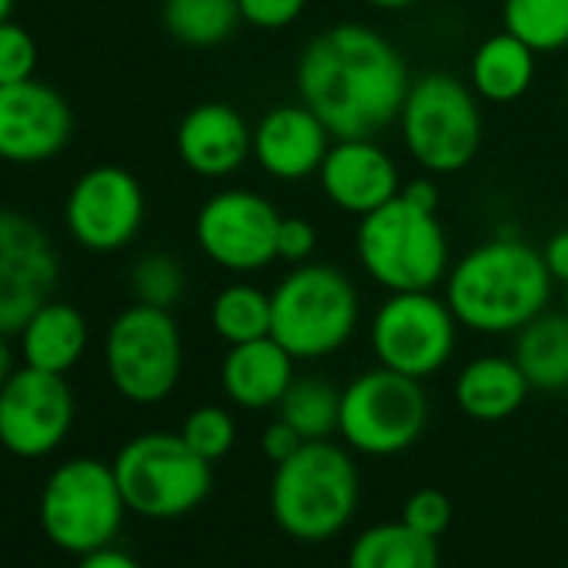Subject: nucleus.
<instances>
[{"mask_svg":"<svg viewBox=\"0 0 568 568\" xmlns=\"http://www.w3.org/2000/svg\"><path fill=\"white\" fill-rule=\"evenodd\" d=\"M298 98L335 141L378 138L405 108L412 74L402 51L368 24H335L298 58Z\"/></svg>","mask_w":568,"mask_h":568,"instance_id":"obj_1","label":"nucleus"},{"mask_svg":"<svg viewBox=\"0 0 568 568\" xmlns=\"http://www.w3.org/2000/svg\"><path fill=\"white\" fill-rule=\"evenodd\" d=\"M555 277L538 247L491 237L462 254L445 277V302L458 325L478 335H511L548 312Z\"/></svg>","mask_w":568,"mask_h":568,"instance_id":"obj_2","label":"nucleus"},{"mask_svg":"<svg viewBox=\"0 0 568 568\" xmlns=\"http://www.w3.org/2000/svg\"><path fill=\"white\" fill-rule=\"evenodd\" d=\"M355 251L362 271L388 295L435 292L452 271V247L438 211L412 204L402 191L358 217Z\"/></svg>","mask_w":568,"mask_h":568,"instance_id":"obj_3","label":"nucleus"},{"mask_svg":"<svg viewBox=\"0 0 568 568\" xmlns=\"http://www.w3.org/2000/svg\"><path fill=\"white\" fill-rule=\"evenodd\" d=\"M362 315L355 281L335 264H295L271 292V338L295 362L342 352Z\"/></svg>","mask_w":568,"mask_h":568,"instance_id":"obj_4","label":"nucleus"},{"mask_svg":"<svg viewBox=\"0 0 568 568\" xmlns=\"http://www.w3.org/2000/svg\"><path fill=\"white\" fill-rule=\"evenodd\" d=\"M358 508V468L342 445L305 442L288 462L274 465L271 515L284 535L325 541L345 531Z\"/></svg>","mask_w":568,"mask_h":568,"instance_id":"obj_5","label":"nucleus"},{"mask_svg":"<svg viewBox=\"0 0 568 568\" xmlns=\"http://www.w3.org/2000/svg\"><path fill=\"white\" fill-rule=\"evenodd\" d=\"M471 84L435 71L412 81L398 114L402 141L412 161L428 174L465 171L481 148V108Z\"/></svg>","mask_w":568,"mask_h":568,"instance_id":"obj_6","label":"nucleus"},{"mask_svg":"<svg viewBox=\"0 0 568 568\" xmlns=\"http://www.w3.org/2000/svg\"><path fill=\"white\" fill-rule=\"evenodd\" d=\"M114 475L124 505L144 518H178L194 511L211 491V462L201 458L181 432H148L131 438L118 458Z\"/></svg>","mask_w":568,"mask_h":568,"instance_id":"obj_7","label":"nucleus"},{"mask_svg":"<svg viewBox=\"0 0 568 568\" xmlns=\"http://www.w3.org/2000/svg\"><path fill=\"white\" fill-rule=\"evenodd\" d=\"M124 495L114 465L71 458L51 471L41 491V528L71 555H88L114 541L124 521Z\"/></svg>","mask_w":568,"mask_h":568,"instance_id":"obj_8","label":"nucleus"},{"mask_svg":"<svg viewBox=\"0 0 568 568\" xmlns=\"http://www.w3.org/2000/svg\"><path fill=\"white\" fill-rule=\"evenodd\" d=\"M104 365L121 398L134 405L164 402L178 388L184 368V345L174 315L141 302L124 308L108 328Z\"/></svg>","mask_w":568,"mask_h":568,"instance_id":"obj_9","label":"nucleus"},{"mask_svg":"<svg viewBox=\"0 0 568 568\" xmlns=\"http://www.w3.org/2000/svg\"><path fill=\"white\" fill-rule=\"evenodd\" d=\"M428 425V395L418 378L372 368L342 388L338 435L352 452L388 458L412 448Z\"/></svg>","mask_w":568,"mask_h":568,"instance_id":"obj_10","label":"nucleus"},{"mask_svg":"<svg viewBox=\"0 0 568 568\" xmlns=\"http://www.w3.org/2000/svg\"><path fill=\"white\" fill-rule=\"evenodd\" d=\"M458 318L435 292H395L372 318V352L382 368L408 378L442 372L458 345Z\"/></svg>","mask_w":568,"mask_h":568,"instance_id":"obj_11","label":"nucleus"},{"mask_svg":"<svg viewBox=\"0 0 568 568\" xmlns=\"http://www.w3.org/2000/svg\"><path fill=\"white\" fill-rule=\"evenodd\" d=\"M277 207L244 187L207 197L194 217V237L207 261L224 271L251 274L277 261Z\"/></svg>","mask_w":568,"mask_h":568,"instance_id":"obj_12","label":"nucleus"},{"mask_svg":"<svg viewBox=\"0 0 568 568\" xmlns=\"http://www.w3.org/2000/svg\"><path fill=\"white\" fill-rule=\"evenodd\" d=\"M58 251L48 231L21 214L0 207V335H21V328L54 298Z\"/></svg>","mask_w":568,"mask_h":568,"instance_id":"obj_13","label":"nucleus"},{"mask_svg":"<svg viewBox=\"0 0 568 568\" xmlns=\"http://www.w3.org/2000/svg\"><path fill=\"white\" fill-rule=\"evenodd\" d=\"M74 392L64 375L14 368L0 388V445L18 458H44L71 435Z\"/></svg>","mask_w":568,"mask_h":568,"instance_id":"obj_14","label":"nucleus"},{"mask_svg":"<svg viewBox=\"0 0 568 568\" xmlns=\"http://www.w3.org/2000/svg\"><path fill=\"white\" fill-rule=\"evenodd\" d=\"M64 221L84 251L114 254L128 247L144 224V191L138 178L118 164L91 168L71 187Z\"/></svg>","mask_w":568,"mask_h":568,"instance_id":"obj_15","label":"nucleus"},{"mask_svg":"<svg viewBox=\"0 0 568 568\" xmlns=\"http://www.w3.org/2000/svg\"><path fill=\"white\" fill-rule=\"evenodd\" d=\"M74 134L71 104L44 81L0 88V161L41 164L58 158Z\"/></svg>","mask_w":568,"mask_h":568,"instance_id":"obj_16","label":"nucleus"},{"mask_svg":"<svg viewBox=\"0 0 568 568\" xmlns=\"http://www.w3.org/2000/svg\"><path fill=\"white\" fill-rule=\"evenodd\" d=\"M332 131L308 104H277L254 124L251 158L274 181H305L322 171Z\"/></svg>","mask_w":568,"mask_h":568,"instance_id":"obj_17","label":"nucleus"},{"mask_svg":"<svg viewBox=\"0 0 568 568\" xmlns=\"http://www.w3.org/2000/svg\"><path fill=\"white\" fill-rule=\"evenodd\" d=\"M325 197L355 217L372 214L402 191V174L392 154L375 138L332 141L325 164L318 171Z\"/></svg>","mask_w":568,"mask_h":568,"instance_id":"obj_18","label":"nucleus"},{"mask_svg":"<svg viewBox=\"0 0 568 568\" xmlns=\"http://www.w3.org/2000/svg\"><path fill=\"white\" fill-rule=\"evenodd\" d=\"M178 158L197 178H227L244 168L254 144V128L224 101L191 108L178 124Z\"/></svg>","mask_w":568,"mask_h":568,"instance_id":"obj_19","label":"nucleus"},{"mask_svg":"<svg viewBox=\"0 0 568 568\" xmlns=\"http://www.w3.org/2000/svg\"><path fill=\"white\" fill-rule=\"evenodd\" d=\"M292 382H295V358L271 335L257 342L231 345L221 365L224 395L247 412L277 408Z\"/></svg>","mask_w":568,"mask_h":568,"instance_id":"obj_20","label":"nucleus"},{"mask_svg":"<svg viewBox=\"0 0 568 568\" xmlns=\"http://www.w3.org/2000/svg\"><path fill=\"white\" fill-rule=\"evenodd\" d=\"M528 392L531 385L521 375L518 362L505 355H481L468 362L455 378V402L475 422L511 418L525 405Z\"/></svg>","mask_w":568,"mask_h":568,"instance_id":"obj_21","label":"nucleus"},{"mask_svg":"<svg viewBox=\"0 0 568 568\" xmlns=\"http://www.w3.org/2000/svg\"><path fill=\"white\" fill-rule=\"evenodd\" d=\"M88 352V322L68 302H48L34 312V318L21 328V355L24 365L68 375Z\"/></svg>","mask_w":568,"mask_h":568,"instance_id":"obj_22","label":"nucleus"},{"mask_svg":"<svg viewBox=\"0 0 568 568\" xmlns=\"http://www.w3.org/2000/svg\"><path fill=\"white\" fill-rule=\"evenodd\" d=\"M535 68L538 54L515 34L501 31L475 48L468 64V84L488 104H511L528 94Z\"/></svg>","mask_w":568,"mask_h":568,"instance_id":"obj_23","label":"nucleus"},{"mask_svg":"<svg viewBox=\"0 0 568 568\" xmlns=\"http://www.w3.org/2000/svg\"><path fill=\"white\" fill-rule=\"evenodd\" d=\"M511 358L535 392H568V312H541L515 332Z\"/></svg>","mask_w":568,"mask_h":568,"instance_id":"obj_24","label":"nucleus"},{"mask_svg":"<svg viewBox=\"0 0 568 568\" xmlns=\"http://www.w3.org/2000/svg\"><path fill=\"white\" fill-rule=\"evenodd\" d=\"M348 568H438V545L405 521H382L355 538Z\"/></svg>","mask_w":568,"mask_h":568,"instance_id":"obj_25","label":"nucleus"},{"mask_svg":"<svg viewBox=\"0 0 568 568\" xmlns=\"http://www.w3.org/2000/svg\"><path fill=\"white\" fill-rule=\"evenodd\" d=\"M161 18L174 41L187 48H214L237 31L241 8L237 0H164Z\"/></svg>","mask_w":568,"mask_h":568,"instance_id":"obj_26","label":"nucleus"},{"mask_svg":"<svg viewBox=\"0 0 568 568\" xmlns=\"http://www.w3.org/2000/svg\"><path fill=\"white\" fill-rule=\"evenodd\" d=\"M277 418L288 422L305 442H322L338 432L342 392L318 375H302L277 402Z\"/></svg>","mask_w":568,"mask_h":568,"instance_id":"obj_27","label":"nucleus"},{"mask_svg":"<svg viewBox=\"0 0 568 568\" xmlns=\"http://www.w3.org/2000/svg\"><path fill=\"white\" fill-rule=\"evenodd\" d=\"M211 328L221 342H227V348L267 338L271 335V295L247 281L227 284L211 302Z\"/></svg>","mask_w":568,"mask_h":568,"instance_id":"obj_28","label":"nucleus"},{"mask_svg":"<svg viewBox=\"0 0 568 568\" xmlns=\"http://www.w3.org/2000/svg\"><path fill=\"white\" fill-rule=\"evenodd\" d=\"M501 31L525 41L535 54L568 48V0H501Z\"/></svg>","mask_w":568,"mask_h":568,"instance_id":"obj_29","label":"nucleus"},{"mask_svg":"<svg viewBox=\"0 0 568 568\" xmlns=\"http://www.w3.org/2000/svg\"><path fill=\"white\" fill-rule=\"evenodd\" d=\"M131 288H134L141 305H154V308L171 312L187 292L184 264L174 254L151 251V254L138 257V264L131 267Z\"/></svg>","mask_w":568,"mask_h":568,"instance_id":"obj_30","label":"nucleus"},{"mask_svg":"<svg viewBox=\"0 0 568 568\" xmlns=\"http://www.w3.org/2000/svg\"><path fill=\"white\" fill-rule=\"evenodd\" d=\"M234 418L224 412V408H217V405H201V408H194L187 418H184V425H181V438L201 455V458H207V462H217V458H224L231 448H234Z\"/></svg>","mask_w":568,"mask_h":568,"instance_id":"obj_31","label":"nucleus"},{"mask_svg":"<svg viewBox=\"0 0 568 568\" xmlns=\"http://www.w3.org/2000/svg\"><path fill=\"white\" fill-rule=\"evenodd\" d=\"M34 68H38V44H34V38L21 24L4 21V24H0V88L31 81Z\"/></svg>","mask_w":568,"mask_h":568,"instance_id":"obj_32","label":"nucleus"},{"mask_svg":"<svg viewBox=\"0 0 568 568\" xmlns=\"http://www.w3.org/2000/svg\"><path fill=\"white\" fill-rule=\"evenodd\" d=\"M405 525H412L415 531L428 535V538H438L448 521H452V501L445 491L438 488H418L408 501H405V515H402Z\"/></svg>","mask_w":568,"mask_h":568,"instance_id":"obj_33","label":"nucleus"},{"mask_svg":"<svg viewBox=\"0 0 568 568\" xmlns=\"http://www.w3.org/2000/svg\"><path fill=\"white\" fill-rule=\"evenodd\" d=\"M237 8L244 24L257 31H284L305 14L308 0H237Z\"/></svg>","mask_w":568,"mask_h":568,"instance_id":"obj_34","label":"nucleus"},{"mask_svg":"<svg viewBox=\"0 0 568 568\" xmlns=\"http://www.w3.org/2000/svg\"><path fill=\"white\" fill-rule=\"evenodd\" d=\"M318 247V231L305 217H284L277 224V261L288 264H305Z\"/></svg>","mask_w":568,"mask_h":568,"instance_id":"obj_35","label":"nucleus"},{"mask_svg":"<svg viewBox=\"0 0 568 568\" xmlns=\"http://www.w3.org/2000/svg\"><path fill=\"white\" fill-rule=\"evenodd\" d=\"M302 445H305V438H302L288 422H284V418H274V422L261 432V455H264L267 462H274V465L288 462Z\"/></svg>","mask_w":568,"mask_h":568,"instance_id":"obj_36","label":"nucleus"},{"mask_svg":"<svg viewBox=\"0 0 568 568\" xmlns=\"http://www.w3.org/2000/svg\"><path fill=\"white\" fill-rule=\"evenodd\" d=\"M541 257H545L548 274H551L558 284H568V227H565V231H555V234L541 244Z\"/></svg>","mask_w":568,"mask_h":568,"instance_id":"obj_37","label":"nucleus"},{"mask_svg":"<svg viewBox=\"0 0 568 568\" xmlns=\"http://www.w3.org/2000/svg\"><path fill=\"white\" fill-rule=\"evenodd\" d=\"M78 568H141L128 551H118V548H111V545H104V548H98V551H88V555H81V565Z\"/></svg>","mask_w":568,"mask_h":568,"instance_id":"obj_38","label":"nucleus"},{"mask_svg":"<svg viewBox=\"0 0 568 568\" xmlns=\"http://www.w3.org/2000/svg\"><path fill=\"white\" fill-rule=\"evenodd\" d=\"M402 194H405L412 204H418V207L438 211V187H435V181H428V178H418V181L402 184Z\"/></svg>","mask_w":568,"mask_h":568,"instance_id":"obj_39","label":"nucleus"},{"mask_svg":"<svg viewBox=\"0 0 568 568\" xmlns=\"http://www.w3.org/2000/svg\"><path fill=\"white\" fill-rule=\"evenodd\" d=\"M14 372V355H11V345H8V335H0V388L11 378Z\"/></svg>","mask_w":568,"mask_h":568,"instance_id":"obj_40","label":"nucleus"},{"mask_svg":"<svg viewBox=\"0 0 568 568\" xmlns=\"http://www.w3.org/2000/svg\"><path fill=\"white\" fill-rule=\"evenodd\" d=\"M362 4H368V8H375V11H408V8H415L418 0H362Z\"/></svg>","mask_w":568,"mask_h":568,"instance_id":"obj_41","label":"nucleus"},{"mask_svg":"<svg viewBox=\"0 0 568 568\" xmlns=\"http://www.w3.org/2000/svg\"><path fill=\"white\" fill-rule=\"evenodd\" d=\"M11 11H14V0H0V24L11 21Z\"/></svg>","mask_w":568,"mask_h":568,"instance_id":"obj_42","label":"nucleus"},{"mask_svg":"<svg viewBox=\"0 0 568 568\" xmlns=\"http://www.w3.org/2000/svg\"><path fill=\"white\" fill-rule=\"evenodd\" d=\"M565 312H568V284H565Z\"/></svg>","mask_w":568,"mask_h":568,"instance_id":"obj_43","label":"nucleus"}]
</instances>
